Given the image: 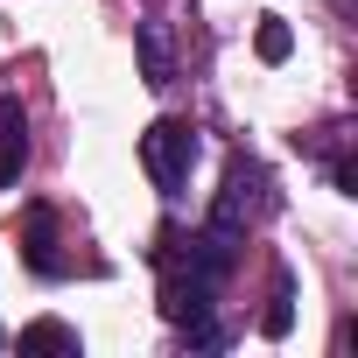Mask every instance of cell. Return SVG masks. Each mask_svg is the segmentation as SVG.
Returning a JSON list of instances; mask_svg holds the SVG:
<instances>
[{
    "label": "cell",
    "mask_w": 358,
    "mask_h": 358,
    "mask_svg": "<svg viewBox=\"0 0 358 358\" xmlns=\"http://www.w3.org/2000/svg\"><path fill=\"white\" fill-rule=\"evenodd\" d=\"M141 162H148V176H155L162 197H183L190 169H197V127L190 120H155L141 134Z\"/></svg>",
    "instance_id": "6da1fadb"
},
{
    "label": "cell",
    "mask_w": 358,
    "mask_h": 358,
    "mask_svg": "<svg viewBox=\"0 0 358 358\" xmlns=\"http://www.w3.org/2000/svg\"><path fill=\"white\" fill-rule=\"evenodd\" d=\"M29 169V113L22 99H0V190H15Z\"/></svg>",
    "instance_id": "7a4b0ae2"
},
{
    "label": "cell",
    "mask_w": 358,
    "mask_h": 358,
    "mask_svg": "<svg viewBox=\"0 0 358 358\" xmlns=\"http://www.w3.org/2000/svg\"><path fill=\"white\" fill-rule=\"evenodd\" d=\"M22 225H29V267H36L43 281L71 274V260L57 253V211H50V204H29V218H22Z\"/></svg>",
    "instance_id": "3957f363"
},
{
    "label": "cell",
    "mask_w": 358,
    "mask_h": 358,
    "mask_svg": "<svg viewBox=\"0 0 358 358\" xmlns=\"http://www.w3.org/2000/svg\"><path fill=\"white\" fill-rule=\"evenodd\" d=\"M134 50H141L148 85H169V29H162V22H141V29H134Z\"/></svg>",
    "instance_id": "277c9868"
},
{
    "label": "cell",
    "mask_w": 358,
    "mask_h": 358,
    "mask_svg": "<svg viewBox=\"0 0 358 358\" xmlns=\"http://www.w3.org/2000/svg\"><path fill=\"white\" fill-rule=\"evenodd\" d=\"M22 351H78V330L71 323H29L22 330Z\"/></svg>",
    "instance_id": "5b68a950"
},
{
    "label": "cell",
    "mask_w": 358,
    "mask_h": 358,
    "mask_svg": "<svg viewBox=\"0 0 358 358\" xmlns=\"http://www.w3.org/2000/svg\"><path fill=\"white\" fill-rule=\"evenodd\" d=\"M288 323H295V281L281 274V281H274V309L260 316V330H267V337H288Z\"/></svg>",
    "instance_id": "8992f818"
},
{
    "label": "cell",
    "mask_w": 358,
    "mask_h": 358,
    "mask_svg": "<svg viewBox=\"0 0 358 358\" xmlns=\"http://www.w3.org/2000/svg\"><path fill=\"white\" fill-rule=\"evenodd\" d=\"M288 50H295V36H288L281 22H260V57H267V64H288Z\"/></svg>",
    "instance_id": "52a82bcc"
}]
</instances>
